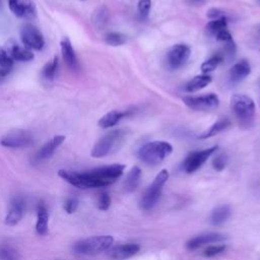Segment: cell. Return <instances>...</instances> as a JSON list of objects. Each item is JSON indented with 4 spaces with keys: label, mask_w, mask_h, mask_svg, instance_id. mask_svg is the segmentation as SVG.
I'll return each instance as SVG.
<instances>
[{
    "label": "cell",
    "mask_w": 260,
    "mask_h": 260,
    "mask_svg": "<svg viewBox=\"0 0 260 260\" xmlns=\"http://www.w3.org/2000/svg\"><path fill=\"white\" fill-rule=\"evenodd\" d=\"M64 140H65V136L63 135H56L53 138H51L38 150V152L32 158V161L35 164H38L50 158L55 152V150L63 143Z\"/></svg>",
    "instance_id": "14"
},
{
    "label": "cell",
    "mask_w": 260,
    "mask_h": 260,
    "mask_svg": "<svg viewBox=\"0 0 260 260\" xmlns=\"http://www.w3.org/2000/svg\"><path fill=\"white\" fill-rule=\"evenodd\" d=\"M48 223H49L48 209L44 204H40L37 209V222H36V231L40 236L47 235Z\"/></svg>",
    "instance_id": "21"
},
{
    "label": "cell",
    "mask_w": 260,
    "mask_h": 260,
    "mask_svg": "<svg viewBox=\"0 0 260 260\" xmlns=\"http://www.w3.org/2000/svg\"><path fill=\"white\" fill-rule=\"evenodd\" d=\"M111 205V198L108 193H101L98 199V208L100 210H108Z\"/></svg>",
    "instance_id": "36"
},
{
    "label": "cell",
    "mask_w": 260,
    "mask_h": 260,
    "mask_svg": "<svg viewBox=\"0 0 260 260\" xmlns=\"http://www.w3.org/2000/svg\"><path fill=\"white\" fill-rule=\"evenodd\" d=\"M225 245H212L208 246L204 251H203V256L204 257H214L216 255L221 254L222 252L225 251Z\"/></svg>",
    "instance_id": "33"
},
{
    "label": "cell",
    "mask_w": 260,
    "mask_h": 260,
    "mask_svg": "<svg viewBox=\"0 0 260 260\" xmlns=\"http://www.w3.org/2000/svg\"><path fill=\"white\" fill-rule=\"evenodd\" d=\"M78 203L79 202L76 198H68L65 200L63 204V208L68 214H72L78 208Z\"/></svg>",
    "instance_id": "37"
},
{
    "label": "cell",
    "mask_w": 260,
    "mask_h": 260,
    "mask_svg": "<svg viewBox=\"0 0 260 260\" xmlns=\"http://www.w3.org/2000/svg\"><path fill=\"white\" fill-rule=\"evenodd\" d=\"M226 237L220 233H204L197 235L190 240L187 241L186 243V248L190 251L196 250L199 247L206 245V244H211V243H216V242H221L225 240Z\"/></svg>",
    "instance_id": "15"
},
{
    "label": "cell",
    "mask_w": 260,
    "mask_h": 260,
    "mask_svg": "<svg viewBox=\"0 0 260 260\" xmlns=\"http://www.w3.org/2000/svg\"><path fill=\"white\" fill-rule=\"evenodd\" d=\"M127 38L124 34L117 32V31H111L105 36V42L110 46H122L126 43Z\"/></svg>",
    "instance_id": "29"
},
{
    "label": "cell",
    "mask_w": 260,
    "mask_h": 260,
    "mask_svg": "<svg viewBox=\"0 0 260 260\" xmlns=\"http://www.w3.org/2000/svg\"><path fill=\"white\" fill-rule=\"evenodd\" d=\"M207 17L210 18L211 20L212 19H217V18H220L223 16V11L218 9V8H215V7H212L210 9H208L207 13H206Z\"/></svg>",
    "instance_id": "39"
},
{
    "label": "cell",
    "mask_w": 260,
    "mask_h": 260,
    "mask_svg": "<svg viewBox=\"0 0 260 260\" xmlns=\"http://www.w3.org/2000/svg\"><path fill=\"white\" fill-rule=\"evenodd\" d=\"M191 49L185 44L174 45L167 53V63L170 68L177 69L182 67L189 59Z\"/></svg>",
    "instance_id": "11"
},
{
    "label": "cell",
    "mask_w": 260,
    "mask_h": 260,
    "mask_svg": "<svg viewBox=\"0 0 260 260\" xmlns=\"http://www.w3.org/2000/svg\"><path fill=\"white\" fill-rule=\"evenodd\" d=\"M169 179V172L164 169L161 170L154 178L152 183L147 187V189L144 191L143 195L140 198L139 206L143 210H150L152 209L157 201L160 198L164 185Z\"/></svg>",
    "instance_id": "6"
},
{
    "label": "cell",
    "mask_w": 260,
    "mask_h": 260,
    "mask_svg": "<svg viewBox=\"0 0 260 260\" xmlns=\"http://www.w3.org/2000/svg\"><path fill=\"white\" fill-rule=\"evenodd\" d=\"M34 142V136L30 132L23 129H14L5 134L1 139V145L9 148H22L29 146Z\"/></svg>",
    "instance_id": "8"
},
{
    "label": "cell",
    "mask_w": 260,
    "mask_h": 260,
    "mask_svg": "<svg viewBox=\"0 0 260 260\" xmlns=\"http://www.w3.org/2000/svg\"><path fill=\"white\" fill-rule=\"evenodd\" d=\"M141 178V170L139 167L134 166L128 172L125 181H124V189L126 192H133L139 185Z\"/></svg>",
    "instance_id": "24"
},
{
    "label": "cell",
    "mask_w": 260,
    "mask_h": 260,
    "mask_svg": "<svg viewBox=\"0 0 260 260\" xmlns=\"http://www.w3.org/2000/svg\"><path fill=\"white\" fill-rule=\"evenodd\" d=\"M0 260H21V256L10 246H0Z\"/></svg>",
    "instance_id": "30"
},
{
    "label": "cell",
    "mask_w": 260,
    "mask_h": 260,
    "mask_svg": "<svg viewBox=\"0 0 260 260\" xmlns=\"http://www.w3.org/2000/svg\"><path fill=\"white\" fill-rule=\"evenodd\" d=\"M183 103L193 111H212L219 105V99L215 93H206L203 95L183 96Z\"/></svg>",
    "instance_id": "7"
},
{
    "label": "cell",
    "mask_w": 260,
    "mask_h": 260,
    "mask_svg": "<svg viewBox=\"0 0 260 260\" xmlns=\"http://www.w3.org/2000/svg\"><path fill=\"white\" fill-rule=\"evenodd\" d=\"M114 242V238L110 235L89 237L73 244L72 250L76 254L95 256L105 251H108Z\"/></svg>",
    "instance_id": "4"
},
{
    "label": "cell",
    "mask_w": 260,
    "mask_h": 260,
    "mask_svg": "<svg viewBox=\"0 0 260 260\" xmlns=\"http://www.w3.org/2000/svg\"><path fill=\"white\" fill-rule=\"evenodd\" d=\"M5 50L8 54V56L12 60H16V61H21V62L30 61L35 57L31 50H29L25 47H22L13 41H11L7 44V47Z\"/></svg>",
    "instance_id": "18"
},
{
    "label": "cell",
    "mask_w": 260,
    "mask_h": 260,
    "mask_svg": "<svg viewBox=\"0 0 260 260\" xmlns=\"http://www.w3.org/2000/svg\"><path fill=\"white\" fill-rule=\"evenodd\" d=\"M125 165L113 164L94 168L85 172L60 170L59 177L78 189L102 188L115 183L124 173Z\"/></svg>",
    "instance_id": "1"
},
{
    "label": "cell",
    "mask_w": 260,
    "mask_h": 260,
    "mask_svg": "<svg viewBox=\"0 0 260 260\" xmlns=\"http://www.w3.org/2000/svg\"><path fill=\"white\" fill-rule=\"evenodd\" d=\"M10 70H7V69H3V68H0V81L9 73Z\"/></svg>",
    "instance_id": "40"
},
{
    "label": "cell",
    "mask_w": 260,
    "mask_h": 260,
    "mask_svg": "<svg viewBox=\"0 0 260 260\" xmlns=\"http://www.w3.org/2000/svg\"><path fill=\"white\" fill-rule=\"evenodd\" d=\"M211 76L208 74L196 75L185 84V90L187 92H194L206 87L211 82Z\"/></svg>",
    "instance_id": "22"
},
{
    "label": "cell",
    "mask_w": 260,
    "mask_h": 260,
    "mask_svg": "<svg viewBox=\"0 0 260 260\" xmlns=\"http://www.w3.org/2000/svg\"><path fill=\"white\" fill-rule=\"evenodd\" d=\"M128 113L127 112H121V111H111L107 114H105L100 120H99V126L103 129H107L110 127L115 126L122 118H124L125 116H127Z\"/></svg>",
    "instance_id": "23"
},
{
    "label": "cell",
    "mask_w": 260,
    "mask_h": 260,
    "mask_svg": "<svg viewBox=\"0 0 260 260\" xmlns=\"http://www.w3.org/2000/svg\"><path fill=\"white\" fill-rule=\"evenodd\" d=\"M61 52L64 62L66 63L67 67L71 69L72 71H76L79 69V63L78 59L76 57L75 51L71 45V42L68 38H63L61 43Z\"/></svg>",
    "instance_id": "17"
},
{
    "label": "cell",
    "mask_w": 260,
    "mask_h": 260,
    "mask_svg": "<svg viewBox=\"0 0 260 260\" xmlns=\"http://www.w3.org/2000/svg\"><path fill=\"white\" fill-rule=\"evenodd\" d=\"M228 161H229V157L226 154L224 153H221V154H218L216 155L213 159H212V167L215 171L217 172H220L222 171L226 165H228Z\"/></svg>",
    "instance_id": "32"
},
{
    "label": "cell",
    "mask_w": 260,
    "mask_h": 260,
    "mask_svg": "<svg viewBox=\"0 0 260 260\" xmlns=\"http://www.w3.org/2000/svg\"><path fill=\"white\" fill-rule=\"evenodd\" d=\"M223 55L222 53H217L213 56H211L209 59H207L206 61H204L202 64H201V71L204 73V74H207L208 72H211L213 71L214 69L217 68V66L223 62Z\"/></svg>",
    "instance_id": "26"
},
{
    "label": "cell",
    "mask_w": 260,
    "mask_h": 260,
    "mask_svg": "<svg viewBox=\"0 0 260 260\" xmlns=\"http://www.w3.org/2000/svg\"><path fill=\"white\" fill-rule=\"evenodd\" d=\"M140 250V246L134 243H126L116 245L108 250V255L115 260H125L136 255Z\"/></svg>",
    "instance_id": "16"
},
{
    "label": "cell",
    "mask_w": 260,
    "mask_h": 260,
    "mask_svg": "<svg viewBox=\"0 0 260 260\" xmlns=\"http://www.w3.org/2000/svg\"><path fill=\"white\" fill-rule=\"evenodd\" d=\"M250 73H251V66L249 62L246 60H241L235 63L231 67L229 71V77L232 82L236 83L245 79Z\"/></svg>",
    "instance_id": "19"
},
{
    "label": "cell",
    "mask_w": 260,
    "mask_h": 260,
    "mask_svg": "<svg viewBox=\"0 0 260 260\" xmlns=\"http://www.w3.org/2000/svg\"><path fill=\"white\" fill-rule=\"evenodd\" d=\"M217 145L191 152L183 162V169L187 174H193L217 150Z\"/></svg>",
    "instance_id": "10"
},
{
    "label": "cell",
    "mask_w": 260,
    "mask_h": 260,
    "mask_svg": "<svg viewBox=\"0 0 260 260\" xmlns=\"http://www.w3.org/2000/svg\"><path fill=\"white\" fill-rule=\"evenodd\" d=\"M173 151V146L167 141L156 140L143 144L137 152L139 159L148 165L156 166L167 158Z\"/></svg>",
    "instance_id": "3"
},
{
    "label": "cell",
    "mask_w": 260,
    "mask_h": 260,
    "mask_svg": "<svg viewBox=\"0 0 260 260\" xmlns=\"http://www.w3.org/2000/svg\"><path fill=\"white\" fill-rule=\"evenodd\" d=\"M13 65V60L8 56L5 49L0 47V68L11 70Z\"/></svg>",
    "instance_id": "34"
},
{
    "label": "cell",
    "mask_w": 260,
    "mask_h": 260,
    "mask_svg": "<svg viewBox=\"0 0 260 260\" xmlns=\"http://www.w3.org/2000/svg\"><path fill=\"white\" fill-rule=\"evenodd\" d=\"M20 40L25 48L40 51L44 48L45 39L42 32L32 24H25L20 29Z\"/></svg>",
    "instance_id": "9"
},
{
    "label": "cell",
    "mask_w": 260,
    "mask_h": 260,
    "mask_svg": "<svg viewBox=\"0 0 260 260\" xmlns=\"http://www.w3.org/2000/svg\"><path fill=\"white\" fill-rule=\"evenodd\" d=\"M126 131L123 129H116L107 133L92 147L91 156L100 158L117 150L123 143Z\"/></svg>",
    "instance_id": "5"
},
{
    "label": "cell",
    "mask_w": 260,
    "mask_h": 260,
    "mask_svg": "<svg viewBox=\"0 0 260 260\" xmlns=\"http://www.w3.org/2000/svg\"><path fill=\"white\" fill-rule=\"evenodd\" d=\"M232 214V208L228 204H221L215 207L210 214V222L213 225H220L224 223Z\"/></svg>",
    "instance_id": "20"
},
{
    "label": "cell",
    "mask_w": 260,
    "mask_h": 260,
    "mask_svg": "<svg viewBox=\"0 0 260 260\" xmlns=\"http://www.w3.org/2000/svg\"><path fill=\"white\" fill-rule=\"evenodd\" d=\"M231 125L230 120L228 119H221L216 121L215 123H213L207 130L203 131L201 134H199L198 138L200 139H206L209 137H212L214 135H217L218 133L224 131L226 128H229V126Z\"/></svg>",
    "instance_id": "25"
},
{
    "label": "cell",
    "mask_w": 260,
    "mask_h": 260,
    "mask_svg": "<svg viewBox=\"0 0 260 260\" xmlns=\"http://www.w3.org/2000/svg\"><path fill=\"white\" fill-rule=\"evenodd\" d=\"M11 12L23 19H31L37 15V8L32 0H8Z\"/></svg>",
    "instance_id": "12"
},
{
    "label": "cell",
    "mask_w": 260,
    "mask_h": 260,
    "mask_svg": "<svg viewBox=\"0 0 260 260\" xmlns=\"http://www.w3.org/2000/svg\"><path fill=\"white\" fill-rule=\"evenodd\" d=\"M108 19H109V11L107 9V7L105 6H102L100 7L93 14V17H92V22L93 24L102 29L108 22Z\"/></svg>",
    "instance_id": "27"
},
{
    "label": "cell",
    "mask_w": 260,
    "mask_h": 260,
    "mask_svg": "<svg viewBox=\"0 0 260 260\" xmlns=\"http://www.w3.org/2000/svg\"><path fill=\"white\" fill-rule=\"evenodd\" d=\"M226 27H228V19L224 16L217 19H212L206 25L207 30L213 35H215L217 31L224 29Z\"/></svg>",
    "instance_id": "31"
},
{
    "label": "cell",
    "mask_w": 260,
    "mask_h": 260,
    "mask_svg": "<svg viewBox=\"0 0 260 260\" xmlns=\"http://www.w3.org/2000/svg\"><path fill=\"white\" fill-rule=\"evenodd\" d=\"M58 69V57L55 56L51 61L47 62L42 70V75L47 80H53Z\"/></svg>",
    "instance_id": "28"
},
{
    "label": "cell",
    "mask_w": 260,
    "mask_h": 260,
    "mask_svg": "<svg viewBox=\"0 0 260 260\" xmlns=\"http://www.w3.org/2000/svg\"><path fill=\"white\" fill-rule=\"evenodd\" d=\"M215 38H216L217 41L222 42V43H225V42H229V41H232V40H233L232 35L230 34V31H229L226 28L217 31V32L215 34Z\"/></svg>",
    "instance_id": "38"
},
{
    "label": "cell",
    "mask_w": 260,
    "mask_h": 260,
    "mask_svg": "<svg viewBox=\"0 0 260 260\" xmlns=\"http://www.w3.org/2000/svg\"><path fill=\"white\" fill-rule=\"evenodd\" d=\"M231 108L242 128L253 126L255 118V103L253 99L244 93H236L231 98Z\"/></svg>",
    "instance_id": "2"
},
{
    "label": "cell",
    "mask_w": 260,
    "mask_h": 260,
    "mask_svg": "<svg viewBox=\"0 0 260 260\" xmlns=\"http://www.w3.org/2000/svg\"><path fill=\"white\" fill-rule=\"evenodd\" d=\"M151 8V0H139L137 9L141 18H146Z\"/></svg>",
    "instance_id": "35"
},
{
    "label": "cell",
    "mask_w": 260,
    "mask_h": 260,
    "mask_svg": "<svg viewBox=\"0 0 260 260\" xmlns=\"http://www.w3.org/2000/svg\"><path fill=\"white\" fill-rule=\"evenodd\" d=\"M24 211V200L21 196H15L11 199L8 212L5 216L4 222L7 225H16L22 218Z\"/></svg>",
    "instance_id": "13"
}]
</instances>
